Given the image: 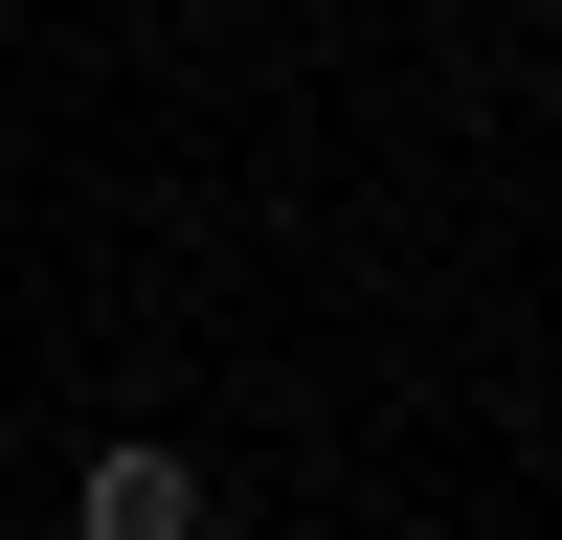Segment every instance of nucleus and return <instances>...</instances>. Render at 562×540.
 Instances as JSON below:
<instances>
[{"label": "nucleus", "mask_w": 562, "mask_h": 540, "mask_svg": "<svg viewBox=\"0 0 562 540\" xmlns=\"http://www.w3.org/2000/svg\"><path fill=\"white\" fill-rule=\"evenodd\" d=\"M90 540H203V473H180L158 428H113L90 450Z\"/></svg>", "instance_id": "nucleus-1"}]
</instances>
